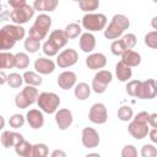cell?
<instances>
[{"mask_svg":"<svg viewBox=\"0 0 157 157\" xmlns=\"http://www.w3.org/2000/svg\"><path fill=\"white\" fill-rule=\"evenodd\" d=\"M48 153H49V150L45 144L32 145V152H31L32 157H47Z\"/></svg>","mask_w":157,"mask_h":157,"instance_id":"34","label":"cell"},{"mask_svg":"<svg viewBox=\"0 0 157 157\" xmlns=\"http://www.w3.org/2000/svg\"><path fill=\"white\" fill-rule=\"evenodd\" d=\"M23 47H25V49H26L27 53L34 54V53H37L40 49V40H38L36 38H32V37L28 36L27 39H25Z\"/></svg>","mask_w":157,"mask_h":157,"instance_id":"30","label":"cell"},{"mask_svg":"<svg viewBox=\"0 0 157 157\" xmlns=\"http://www.w3.org/2000/svg\"><path fill=\"white\" fill-rule=\"evenodd\" d=\"M141 156L142 157H156L157 156V148L153 145L146 144L141 147Z\"/></svg>","mask_w":157,"mask_h":157,"instance_id":"41","label":"cell"},{"mask_svg":"<svg viewBox=\"0 0 157 157\" xmlns=\"http://www.w3.org/2000/svg\"><path fill=\"white\" fill-rule=\"evenodd\" d=\"M157 94V85L153 78H147L146 81H141L139 92L136 94L140 99H152Z\"/></svg>","mask_w":157,"mask_h":157,"instance_id":"13","label":"cell"},{"mask_svg":"<svg viewBox=\"0 0 157 157\" xmlns=\"http://www.w3.org/2000/svg\"><path fill=\"white\" fill-rule=\"evenodd\" d=\"M136 36L134 33H128V34H124L121 38H120V42L123 44V47L125 48V50L128 49H132L135 45H136Z\"/></svg>","mask_w":157,"mask_h":157,"instance_id":"36","label":"cell"},{"mask_svg":"<svg viewBox=\"0 0 157 157\" xmlns=\"http://www.w3.org/2000/svg\"><path fill=\"white\" fill-rule=\"evenodd\" d=\"M148 124L147 123H142V121H137V120H132L129 125H128V131L129 134L136 139V140H142L147 136L148 134Z\"/></svg>","mask_w":157,"mask_h":157,"instance_id":"14","label":"cell"},{"mask_svg":"<svg viewBox=\"0 0 157 157\" xmlns=\"http://www.w3.org/2000/svg\"><path fill=\"white\" fill-rule=\"evenodd\" d=\"M145 44L151 48V49H156L157 48V31H151L145 36L144 39Z\"/></svg>","mask_w":157,"mask_h":157,"instance_id":"39","label":"cell"},{"mask_svg":"<svg viewBox=\"0 0 157 157\" xmlns=\"http://www.w3.org/2000/svg\"><path fill=\"white\" fill-rule=\"evenodd\" d=\"M28 65H29V56L26 53L20 52L15 54V67L16 69H27Z\"/></svg>","mask_w":157,"mask_h":157,"instance_id":"31","label":"cell"},{"mask_svg":"<svg viewBox=\"0 0 157 157\" xmlns=\"http://www.w3.org/2000/svg\"><path fill=\"white\" fill-rule=\"evenodd\" d=\"M137 156V150L135 148L134 145H126L121 150V157H136Z\"/></svg>","mask_w":157,"mask_h":157,"instance_id":"42","label":"cell"},{"mask_svg":"<svg viewBox=\"0 0 157 157\" xmlns=\"http://www.w3.org/2000/svg\"><path fill=\"white\" fill-rule=\"evenodd\" d=\"M87 156H99V155L98 153H88Z\"/></svg>","mask_w":157,"mask_h":157,"instance_id":"49","label":"cell"},{"mask_svg":"<svg viewBox=\"0 0 157 157\" xmlns=\"http://www.w3.org/2000/svg\"><path fill=\"white\" fill-rule=\"evenodd\" d=\"M34 69L39 75H49L55 70V63L49 58H38L34 61Z\"/></svg>","mask_w":157,"mask_h":157,"instance_id":"17","label":"cell"},{"mask_svg":"<svg viewBox=\"0 0 157 157\" xmlns=\"http://www.w3.org/2000/svg\"><path fill=\"white\" fill-rule=\"evenodd\" d=\"M34 9L31 5H23L21 7L13 9L10 12V18L15 25H25L34 16Z\"/></svg>","mask_w":157,"mask_h":157,"instance_id":"9","label":"cell"},{"mask_svg":"<svg viewBox=\"0 0 157 157\" xmlns=\"http://www.w3.org/2000/svg\"><path fill=\"white\" fill-rule=\"evenodd\" d=\"M65 156H66V153L61 150H54L52 152V157H65Z\"/></svg>","mask_w":157,"mask_h":157,"instance_id":"46","label":"cell"},{"mask_svg":"<svg viewBox=\"0 0 157 157\" xmlns=\"http://www.w3.org/2000/svg\"><path fill=\"white\" fill-rule=\"evenodd\" d=\"M88 119L93 124H104L108 120V112L103 103H94L90 108Z\"/></svg>","mask_w":157,"mask_h":157,"instance_id":"11","label":"cell"},{"mask_svg":"<svg viewBox=\"0 0 157 157\" xmlns=\"http://www.w3.org/2000/svg\"><path fill=\"white\" fill-rule=\"evenodd\" d=\"M15 152L21 156V157H31V152H32V145L26 141L25 139L21 140L16 146H15Z\"/></svg>","mask_w":157,"mask_h":157,"instance_id":"28","label":"cell"},{"mask_svg":"<svg viewBox=\"0 0 157 157\" xmlns=\"http://www.w3.org/2000/svg\"><path fill=\"white\" fill-rule=\"evenodd\" d=\"M86 65L91 70L103 69L107 65V58L102 53H91L86 58Z\"/></svg>","mask_w":157,"mask_h":157,"instance_id":"20","label":"cell"},{"mask_svg":"<svg viewBox=\"0 0 157 157\" xmlns=\"http://www.w3.org/2000/svg\"><path fill=\"white\" fill-rule=\"evenodd\" d=\"M6 83L11 88H20L23 83V77H22V75L17 74V72H11L10 75H7Z\"/></svg>","mask_w":157,"mask_h":157,"instance_id":"33","label":"cell"},{"mask_svg":"<svg viewBox=\"0 0 157 157\" xmlns=\"http://www.w3.org/2000/svg\"><path fill=\"white\" fill-rule=\"evenodd\" d=\"M4 126H5V119L2 115H0V130H2Z\"/></svg>","mask_w":157,"mask_h":157,"instance_id":"48","label":"cell"},{"mask_svg":"<svg viewBox=\"0 0 157 157\" xmlns=\"http://www.w3.org/2000/svg\"><path fill=\"white\" fill-rule=\"evenodd\" d=\"M74 93H75V97L77 99L85 101L91 94V86H88V83H86V82H80V83H77L75 86Z\"/></svg>","mask_w":157,"mask_h":157,"instance_id":"25","label":"cell"},{"mask_svg":"<svg viewBox=\"0 0 157 157\" xmlns=\"http://www.w3.org/2000/svg\"><path fill=\"white\" fill-rule=\"evenodd\" d=\"M50 26H52V17L47 13H40L37 16L33 26L29 28L28 36L38 40H42L47 37L50 29Z\"/></svg>","mask_w":157,"mask_h":157,"instance_id":"4","label":"cell"},{"mask_svg":"<svg viewBox=\"0 0 157 157\" xmlns=\"http://www.w3.org/2000/svg\"><path fill=\"white\" fill-rule=\"evenodd\" d=\"M72 1H75V2H78V1H80V0H72Z\"/></svg>","mask_w":157,"mask_h":157,"instance_id":"50","label":"cell"},{"mask_svg":"<svg viewBox=\"0 0 157 157\" xmlns=\"http://www.w3.org/2000/svg\"><path fill=\"white\" fill-rule=\"evenodd\" d=\"M147 135H150V139H151V141L153 144L157 142V129L156 128H152V130H148V134Z\"/></svg>","mask_w":157,"mask_h":157,"instance_id":"45","label":"cell"},{"mask_svg":"<svg viewBox=\"0 0 157 157\" xmlns=\"http://www.w3.org/2000/svg\"><path fill=\"white\" fill-rule=\"evenodd\" d=\"M26 120L32 129H40L44 125V115L39 109H29L26 114Z\"/></svg>","mask_w":157,"mask_h":157,"instance_id":"19","label":"cell"},{"mask_svg":"<svg viewBox=\"0 0 157 157\" xmlns=\"http://www.w3.org/2000/svg\"><path fill=\"white\" fill-rule=\"evenodd\" d=\"M107 22L108 20L104 13H94V12H87L81 20L82 27L88 32H98L104 29Z\"/></svg>","mask_w":157,"mask_h":157,"instance_id":"5","label":"cell"},{"mask_svg":"<svg viewBox=\"0 0 157 157\" xmlns=\"http://www.w3.org/2000/svg\"><path fill=\"white\" fill-rule=\"evenodd\" d=\"M130 27V20L123 13H115L108 27L104 28V37L107 39H118Z\"/></svg>","mask_w":157,"mask_h":157,"instance_id":"3","label":"cell"},{"mask_svg":"<svg viewBox=\"0 0 157 157\" xmlns=\"http://www.w3.org/2000/svg\"><path fill=\"white\" fill-rule=\"evenodd\" d=\"M147 124L151 125L152 128H157V113H152V114L148 115Z\"/></svg>","mask_w":157,"mask_h":157,"instance_id":"44","label":"cell"},{"mask_svg":"<svg viewBox=\"0 0 157 157\" xmlns=\"http://www.w3.org/2000/svg\"><path fill=\"white\" fill-rule=\"evenodd\" d=\"M6 80H7V75L2 70H0V85L6 83Z\"/></svg>","mask_w":157,"mask_h":157,"instance_id":"47","label":"cell"},{"mask_svg":"<svg viewBox=\"0 0 157 157\" xmlns=\"http://www.w3.org/2000/svg\"><path fill=\"white\" fill-rule=\"evenodd\" d=\"M120 56H121V61L130 67H135L141 64V55L132 49L125 50Z\"/></svg>","mask_w":157,"mask_h":157,"instance_id":"22","label":"cell"},{"mask_svg":"<svg viewBox=\"0 0 157 157\" xmlns=\"http://www.w3.org/2000/svg\"><path fill=\"white\" fill-rule=\"evenodd\" d=\"M76 81H77V76L74 71H63L58 78H56V82H58V86L61 88V90H70L75 85H76Z\"/></svg>","mask_w":157,"mask_h":157,"instance_id":"16","label":"cell"},{"mask_svg":"<svg viewBox=\"0 0 157 157\" xmlns=\"http://www.w3.org/2000/svg\"><path fill=\"white\" fill-rule=\"evenodd\" d=\"M115 76L120 82H128L131 76H132V71L131 67L125 65L121 60L115 65Z\"/></svg>","mask_w":157,"mask_h":157,"instance_id":"24","label":"cell"},{"mask_svg":"<svg viewBox=\"0 0 157 157\" xmlns=\"http://www.w3.org/2000/svg\"><path fill=\"white\" fill-rule=\"evenodd\" d=\"M15 67V55L10 52H0V69Z\"/></svg>","mask_w":157,"mask_h":157,"instance_id":"26","label":"cell"},{"mask_svg":"<svg viewBox=\"0 0 157 157\" xmlns=\"http://www.w3.org/2000/svg\"><path fill=\"white\" fill-rule=\"evenodd\" d=\"M112 80H113V74L109 70H99L93 76L91 90H93L96 93H104Z\"/></svg>","mask_w":157,"mask_h":157,"instance_id":"8","label":"cell"},{"mask_svg":"<svg viewBox=\"0 0 157 157\" xmlns=\"http://www.w3.org/2000/svg\"><path fill=\"white\" fill-rule=\"evenodd\" d=\"M25 121H26V118L23 115H21V114H13L9 119V125L12 129H18V128H22L23 126Z\"/></svg>","mask_w":157,"mask_h":157,"instance_id":"38","label":"cell"},{"mask_svg":"<svg viewBox=\"0 0 157 157\" xmlns=\"http://www.w3.org/2000/svg\"><path fill=\"white\" fill-rule=\"evenodd\" d=\"M134 117V112H132V108L129 107V105H123L118 109V118L121 120V121H129L131 120Z\"/></svg>","mask_w":157,"mask_h":157,"instance_id":"35","label":"cell"},{"mask_svg":"<svg viewBox=\"0 0 157 157\" xmlns=\"http://www.w3.org/2000/svg\"><path fill=\"white\" fill-rule=\"evenodd\" d=\"M80 48L83 53H92L96 48V37L91 32L81 33L80 37Z\"/></svg>","mask_w":157,"mask_h":157,"instance_id":"21","label":"cell"},{"mask_svg":"<svg viewBox=\"0 0 157 157\" xmlns=\"http://www.w3.org/2000/svg\"><path fill=\"white\" fill-rule=\"evenodd\" d=\"M140 85H141V81L140 80H131L126 83V93L131 97H136L137 92H139V88H140Z\"/></svg>","mask_w":157,"mask_h":157,"instance_id":"37","label":"cell"},{"mask_svg":"<svg viewBox=\"0 0 157 157\" xmlns=\"http://www.w3.org/2000/svg\"><path fill=\"white\" fill-rule=\"evenodd\" d=\"M80 9L85 12H93L99 7V0H80Z\"/></svg>","mask_w":157,"mask_h":157,"instance_id":"32","label":"cell"},{"mask_svg":"<svg viewBox=\"0 0 157 157\" xmlns=\"http://www.w3.org/2000/svg\"><path fill=\"white\" fill-rule=\"evenodd\" d=\"M152 1H153V2H157V0H152Z\"/></svg>","mask_w":157,"mask_h":157,"instance_id":"51","label":"cell"},{"mask_svg":"<svg viewBox=\"0 0 157 157\" xmlns=\"http://www.w3.org/2000/svg\"><path fill=\"white\" fill-rule=\"evenodd\" d=\"M74 121V117L71 110L67 108H63L55 112V123L60 130H66Z\"/></svg>","mask_w":157,"mask_h":157,"instance_id":"15","label":"cell"},{"mask_svg":"<svg viewBox=\"0 0 157 157\" xmlns=\"http://www.w3.org/2000/svg\"><path fill=\"white\" fill-rule=\"evenodd\" d=\"M81 142L87 148H94L101 142L99 134L97 132L96 129L86 126V128L82 129V132H81Z\"/></svg>","mask_w":157,"mask_h":157,"instance_id":"12","label":"cell"},{"mask_svg":"<svg viewBox=\"0 0 157 157\" xmlns=\"http://www.w3.org/2000/svg\"><path fill=\"white\" fill-rule=\"evenodd\" d=\"M36 103L38 104V108L42 112L47 114H52L58 110L60 105V98L54 92H42L38 94Z\"/></svg>","mask_w":157,"mask_h":157,"instance_id":"6","label":"cell"},{"mask_svg":"<svg viewBox=\"0 0 157 157\" xmlns=\"http://www.w3.org/2000/svg\"><path fill=\"white\" fill-rule=\"evenodd\" d=\"M67 40H69V38L66 37V34L63 29H54L49 34V38L44 42V44L42 47L43 53L48 56H55V55H58L59 50L67 44Z\"/></svg>","mask_w":157,"mask_h":157,"instance_id":"2","label":"cell"},{"mask_svg":"<svg viewBox=\"0 0 157 157\" xmlns=\"http://www.w3.org/2000/svg\"><path fill=\"white\" fill-rule=\"evenodd\" d=\"M110 52H112V54H114V55H121L124 52H125V48L123 47V44H121V42H120V39L118 38V39H114L113 42H112V44H110Z\"/></svg>","mask_w":157,"mask_h":157,"instance_id":"40","label":"cell"},{"mask_svg":"<svg viewBox=\"0 0 157 157\" xmlns=\"http://www.w3.org/2000/svg\"><path fill=\"white\" fill-rule=\"evenodd\" d=\"M64 32H65V34H66V37H67L69 39H75V38H77L78 36H81L82 28H81V26H80L78 23L72 22V23H69V25L65 27Z\"/></svg>","mask_w":157,"mask_h":157,"instance_id":"29","label":"cell"},{"mask_svg":"<svg viewBox=\"0 0 157 157\" xmlns=\"http://www.w3.org/2000/svg\"><path fill=\"white\" fill-rule=\"evenodd\" d=\"M59 0H34L33 9L39 12H52L58 7Z\"/></svg>","mask_w":157,"mask_h":157,"instance_id":"23","label":"cell"},{"mask_svg":"<svg viewBox=\"0 0 157 157\" xmlns=\"http://www.w3.org/2000/svg\"><path fill=\"white\" fill-rule=\"evenodd\" d=\"M22 77H23V82H26L27 85H31V86H36V87L40 86L43 82L42 76L34 71H25Z\"/></svg>","mask_w":157,"mask_h":157,"instance_id":"27","label":"cell"},{"mask_svg":"<svg viewBox=\"0 0 157 157\" xmlns=\"http://www.w3.org/2000/svg\"><path fill=\"white\" fill-rule=\"evenodd\" d=\"M26 31L21 25H5L0 29V52L11 49L16 42L25 38Z\"/></svg>","mask_w":157,"mask_h":157,"instance_id":"1","label":"cell"},{"mask_svg":"<svg viewBox=\"0 0 157 157\" xmlns=\"http://www.w3.org/2000/svg\"><path fill=\"white\" fill-rule=\"evenodd\" d=\"M21 140H23V136H22L20 132L10 131V130H5V131H2V134H1V136H0L1 145H2L5 148L15 147Z\"/></svg>","mask_w":157,"mask_h":157,"instance_id":"18","label":"cell"},{"mask_svg":"<svg viewBox=\"0 0 157 157\" xmlns=\"http://www.w3.org/2000/svg\"><path fill=\"white\" fill-rule=\"evenodd\" d=\"M78 60V54L75 49L69 48V49H64L63 52H60L56 56V65L61 69H66L70 67L72 65H75Z\"/></svg>","mask_w":157,"mask_h":157,"instance_id":"10","label":"cell"},{"mask_svg":"<svg viewBox=\"0 0 157 157\" xmlns=\"http://www.w3.org/2000/svg\"><path fill=\"white\" fill-rule=\"evenodd\" d=\"M38 90L36 88V86H31L27 85L21 92H18L15 97V104L17 108L21 109H26L29 105L34 104L37 102L38 98Z\"/></svg>","mask_w":157,"mask_h":157,"instance_id":"7","label":"cell"},{"mask_svg":"<svg viewBox=\"0 0 157 157\" xmlns=\"http://www.w3.org/2000/svg\"><path fill=\"white\" fill-rule=\"evenodd\" d=\"M7 4L12 9H17V7H21V6L26 5V0H7Z\"/></svg>","mask_w":157,"mask_h":157,"instance_id":"43","label":"cell"}]
</instances>
